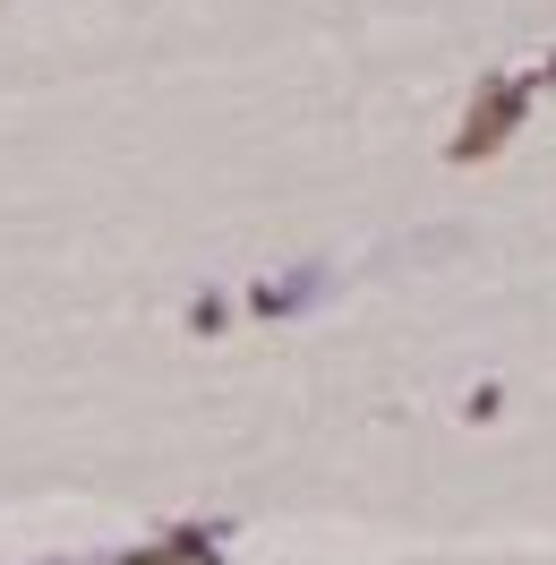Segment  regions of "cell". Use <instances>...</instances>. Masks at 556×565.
I'll use <instances>...</instances> for the list:
<instances>
[{
    "label": "cell",
    "instance_id": "6da1fadb",
    "mask_svg": "<svg viewBox=\"0 0 556 565\" xmlns=\"http://www.w3.org/2000/svg\"><path fill=\"white\" fill-rule=\"evenodd\" d=\"M531 95H539V77H480V95H471V111H462V129H453L446 154L453 163H488V154L531 120Z\"/></svg>",
    "mask_w": 556,
    "mask_h": 565
},
{
    "label": "cell",
    "instance_id": "7a4b0ae2",
    "mask_svg": "<svg viewBox=\"0 0 556 565\" xmlns=\"http://www.w3.org/2000/svg\"><path fill=\"white\" fill-rule=\"evenodd\" d=\"M111 565H223V523H180V531H163V540L120 548Z\"/></svg>",
    "mask_w": 556,
    "mask_h": 565
},
{
    "label": "cell",
    "instance_id": "3957f363",
    "mask_svg": "<svg viewBox=\"0 0 556 565\" xmlns=\"http://www.w3.org/2000/svg\"><path fill=\"white\" fill-rule=\"evenodd\" d=\"M317 282H325V275H282V282H257V291H248V309H257V318H291V309H309V300H317Z\"/></svg>",
    "mask_w": 556,
    "mask_h": 565
},
{
    "label": "cell",
    "instance_id": "277c9868",
    "mask_svg": "<svg viewBox=\"0 0 556 565\" xmlns=\"http://www.w3.org/2000/svg\"><path fill=\"white\" fill-rule=\"evenodd\" d=\"M189 326H197V334H214V326H223V300H214V291H197V309H189Z\"/></svg>",
    "mask_w": 556,
    "mask_h": 565
},
{
    "label": "cell",
    "instance_id": "5b68a950",
    "mask_svg": "<svg viewBox=\"0 0 556 565\" xmlns=\"http://www.w3.org/2000/svg\"><path fill=\"white\" fill-rule=\"evenodd\" d=\"M548 77H556V70H548Z\"/></svg>",
    "mask_w": 556,
    "mask_h": 565
}]
</instances>
